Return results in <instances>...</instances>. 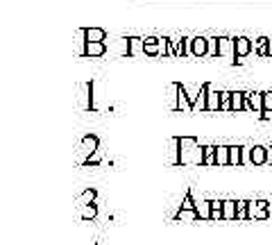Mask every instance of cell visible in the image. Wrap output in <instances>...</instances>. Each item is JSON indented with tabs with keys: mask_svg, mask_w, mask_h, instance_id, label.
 <instances>
[{
	"mask_svg": "<svg viewBox=\"0 0 272 245\" xmlns=\"http://www.w3.org/2000/svg\"><path fill=\"white\" fill-rule=\"evenodd\" d=\"M177 161L175 166H202L204 145L197 143L195 137H177Z\"/></svg>",
	"mask_w": 272,
	"mask_h": 245,
	"instance_id": "cell-1",
	"label": "cell"
},
{
	"mask_svg": "<svg viewBox=\"0 0 272 245\" xmlns=\"http://www.w3.org/2000/svg\"><path fill=\"white\" fill-rule=\"evenodd\" d=\"M184 222V220H191V222H195V220H202V216H200V211H197V202H195V197H193V191H186V195H184V200H182V205H179V209H177V213L172 216V222Z\"/></svg>",
	"mask_w": 272,
	"mask_h": 245,
	"instance_id": "cell-2",
	"label": "cell"
},
{
	"mask_svg": "<svg viewBox=\"0 0 272 245\" xmlns=\"http://www.w3.org/2000/svg\"><path fill=\"white\" fill-rule=\"evenodd\" d=\"M245 164H254V166H263L268 164V148L265 145H252L245 148Z\"/></svg>",
	"mask_w": 272,
	"mask_h": 245,
	"instance_id": "cell-3",
	"label": "cell"
},
{
	"mask_svg": "<svg viewBox=\"0 0 272 245\" xmlns=\"http://www.w3.org/2000/svg\"><path fill=\"white\" fill-rule=\"evenodd\" d=\"M100 150V139L96 137V134H86L84 139H82V143H80V157L82 161L88 159L93 152H98Z\"/></svg>",
	"mask_w": 272,
	"mask_h": 245,
	"instance_id": "cell-4",
	"label": "cell"
},
{
	"mask_svg": "<svg viewBox=\"0 0 272 245\" xmlns=\"http://www.w3.org/2000/svg\"><path fill=\"white\" fill-rule=\"evenodd\" d=\"M175 98H177V105H175L177 112H193V100L184 84H175Z\"/></svg>",
	"mask_w": 272,
	"mask_h": 245,
	"instance_id": "cell-5",
	"label": "cell"
},
{
	"mask_svg": "<svg viewBox=\"0 0 272 245\" xmlns=\"http://www.w3.org/2000/svg\"><path fill=\"white\" fill-rule=\"evenodd\" d=\"M218 57H232V59H236V43H234V39L218 36Z\"/></svg>",
	"mask_w": 272,
	"mask_h": 245,
	"instance_id": "cell-6",
	"label": "cell"
},
{
	"mask_svg": "<svg viewBox=\"0 0 272 245\" xmlns=\"http://www.w3.org/2000/svg\"><path fill=\"white\" fill-rule=\"evenodd\" d=\"M245 105L247 112L263 114V93H245Z\"/></svg>",
	"mask_w": 272,
	"mask_h": 245,
	"instance_id": "cell-7",
	"label": "cell"
},
{
	"mask_svg": "<svg viewBox=\"0 0 272 245\" xmlns=\"http://www.w3.org/2000/svg\"><path fill=\"white\" fill-rule=\"evenodd\" d=\"M234 43H236V59L234 61H240L243 57H247L250 53H252V41L247 39V36H238V39H234Z\"/></svg>",
	"mask_w": 272,
	"mask_h": 245,
	"instance_id": "cell-8",
	"label": "cell"
},
{
	"mask_svg": "<svg viewBox=\"0 0 272 245\" xmlns=\"http://www.w3.org/2000/svg\"><path fill=\"white\" fill-rule=\"evenodd\" d=\"M191 55H195V57L209 55V39H204V36L191 39Z\"/></svg>",
	"mask_w": 272,
	"mask_h": 245,
	"instance_id": "cell-9",
	"label": "cell"
},
{
	"mask_svg": "<svg viewBox=\"0 0 272 245\" xmlns=\"http://www.w3.org/2000/svg\"><path fill=\"white\" fill-rule=\"evenodd\" d=\"M107 55V43L104 41H88L86 43V57L96 59V57H104Z\"/></svg>",
	"mask_w": 272,
	"mask_h": 245,
	"instance_id": "cell-10",
	"label": "cell"
},
{
	"mask_svg": "<svg viewBox=\"0 0 272 245\" xmlns=\"http://www.w3.org/2000/svg\"><path fill=\"white\" fill-rule=\"evenodd\" d=\"M245 148L243 145H229V166H245Z\"/></svg>",
	"mask_w": 272,
	"mask_h": 245,
	"instance_id": "cell-11",
	"label": "cell"
},
{
	"mask_svg": "<svg viewBox=\"0 0 272 245\" xmlns=\"http://www.w3.org/2000/svg\"><path fill=\"white\" fill-rule=\"evenodd\" d=\"M236 209H238V200H222V220H236Z\"/></svg>",
	"mask_w": 272,
	"mask_h": 245,
	"instance_id": "cell-12",
	"label": "cell"
},
{
	"mask_svg": "<svg viewBox=\"0 0 272 245\" xmlns=\"http://www.w3.org/2000/svg\"><path fill=\"white\" fill-rule=\"evenodd\" d=\"M127 55H129V57L145 55V43H143V39H139V36H132V39H127Z\"/></svg>",
	"mask_w": 272,
	"mask_h": 245,
	"instance_id": "cell-13",
	"label": "cell"
},
{
	"mask_svg": "<svg viewBox=\"0 0 272 245\" xmlns=\"http://www.w3.org/2000/svg\"><path fill=\"white\" fill-rule=\"evenodd\" d=\"M220 93L222 91H213L209 86V93H207V112H220Z\"/></svg>",
	"mask_w": 272,
	"mask_h": 245,
	"instance_id": "cell-14",
	"label": "cell"
},
{
	"mask_svg": "<svg viewBox=\"0 0 272 245\" xmlns=\"http://www.w3.org/2000/svg\"><path fill=\"white\" fill-rule=\"evenodd\" d=\"M243 109H247V105H245V93L232 91V112H243Z\"/></svg>",
	"mask_w": 272,
	"mask_h": 245,
	"instance_id": "cell-15",
	"label": "cell"
},
{
	"mask_svg": "<svg viewBox=\"0 0 272 245\" xmlns=\"http://www.w3.org/2000/svg\"><path fill=\"white\" fill-rule=\"evenodd\" d=\"M80 216H82V220H84V222L93 220V218L98 216V205H96V202H91V205L80 207Z\"/></svg>",
	"mask_w": 272,
	"mask_h": 245,
	"instance_id": "cell-16",
	"label": "cell"
},
{
	"mask_svg": "<svg viewBox=\"0 0 272 245\" xmlns=\"http://www.w3.org/2000/svg\"><path fill=\"white\" fill-rule=\"evenodd\" d=\"M216 166H229V145L216 148Z\"/></svg>",
	"mask_w": 272,
	"mask_h": 245,
	"instance_id": "cell-17",
	"label": "cell"
},
{
	"mask_svg": "<svg viewBox=\"0 0 272 245\" xmlns=\"http://www.w3.org/2000/svg\"><path fill=\"white\" fill-rule=\"evenodd\" d=\"M209 209H211V220H222V200L209 197Z\"/></svg>",
	"mask_w": 272,
	"mask_h": 245,
	"instance_id": "cell-18",
	"label": "cell"
},
{
	"mask_svg": "<svg viewBox=\"0 0 272 245\" xmlns=\"http://www.w3.org/2000/svg\"><path fill=\"white\" fill-rule=\"evenodd\" d=\"M216 148L218 145H204L202 166H216Z\"/></svg>",
	"mask_w": 272,
	"mask_h": 245,
	"instance_id": "cell-19",
	"label": "cell"
},
{
	"mask_svg": "<svg viewBox=\"0 0 272 245\" xmlns=\"http://www.w3.org/2000/svg\"><path fill=\"white\" fill-rule=\"evenodd\" d=\"M209 86L211 84H202V91H200V96H197V100H195V105H193V112H207V93H209Z\"/></svg>",
	"mask_w": 272,
	"mask_h": 245,
	"instance_id": "cell-20",
	"label": "cell"
},
{
	"mask_svg": "<svg viewBox=\"0 0 272 245\" xmlns=\"http://www.w3.org/2000/svg\"><path fill=\"white\" fill-rule=\"evenodd\" d=\"M96 197H98V189H86L80 197H77V207L91 205V202H96Z\"/></svg>",
	"mask_w": 272,
	"mask_h": 245,
	"instance_id": "cell-21",
	"label": "cell"
},
{
	"mask_svg": "<svg viewBox=\"0 0 272 245\" xmlns=\"http://www.w3.org/2000/svg\"><path fill=\"white\" fill-rule=\"evenodd\" d=\"M84 34H86V41H104L107 39V32H104L102 28H86Z\"/></svg>",
	"mask_w": 272,
	"mask_h": 245,
	"instance_id": "cell-22",
	"label": "cell"
},
{
	"mask_svg": "<svg viewBox=\"0 0 272 245\" xmlns=\"http://www.w3.org/2000/svg\"><path fill=\"white\" fill-rule=\"evenodd\" d=\"M272 114V91H265L263 93V114H261V118H268Z\"/></svg>",
	"mask_w": 272,
	"mask_h": 245,
	"instance_id": "cell-23",
	"label": "cell"
},
{
	"mask_svg": "<svg viewBox=\"0 0 272 245\" xmlns=\"http://www.w3.org/2000/svg\"><path fill=\"white\" fill-rule=\"evenodd\" d=\"M220 112H232V91L220 93Z\"/></svg>",
	"mask_w": 272,
	"mask_h": 245,
	"instance_id": "cell-24",
	"label": "cell"
},
{
	"mask_svg": "<svg viewBox=\"0 0 272 245\" xmlns=\"http://www.w3.org/2000/svg\"><path fill=\"white\" fill-rule=\"evenodd\" d=\"M247 207H250V200H238L236 220H247Z\"/></svg>",
	"mask_w": 272,
	"mask_h": 245,
	"instance_id": "cell-25",
	"label": "cell"
},
{
	"mask_svg": "<svg viewBox=\"0 0 272 245\" xmlns=\"http://www.w3.org/2000/svg\"><path fill=\"white\" fill-rule=\"evenodd\" d=\"M82 164H84V166H100V164H102L100 150H98V152H93L91 157H88V159H84V161H82Z\"/></svg>",
	"mask_w": 272,
	"mask_h": 245,
	"instance_id": "cell-26",
	"label": "cell"
},
{
	"mask_svg": "<svg viewBox=\"0 0 272 245\" xmlns=\"http://www.w3.org/2000/svg\"><path fill=\"white\" fill-rule=\"evenodd\" d=\"M209 55L218 57V39H209Z\"/></svg>",
	"mask_w": 272,
	"mask_h": 245,
	"instance_id": "cell-27",
	"label": "cell"
},
{
	"mask_svg": "<svg viewBox=\"0 0 272 245\" xmlns=\"http://www.w3.org/2000/svg\"><path fill=\"white\" fill-rule=\"evenodd\" d=\"M268 164H272V145H268Z\"/></svg>",
	"mask_w": 272,
	"mask_h": 245,
	"instance_id": "cell-28",
	"label": "cell"
},
{
	"mask_svg": "<svg viewBox=\"0 0 272 245\" xmlns=\"http://www.w3.org/2000/svg\"><path fill=\"white\" fill-rule=\"evenodd\" d=\"M268 55L272 57V39H268Z\"/></svg>",
	"mask_w": 272,
	"mask_h": 245,
	"instance_id": "cell-29",
	"label": "cell"
}]
</instances>
